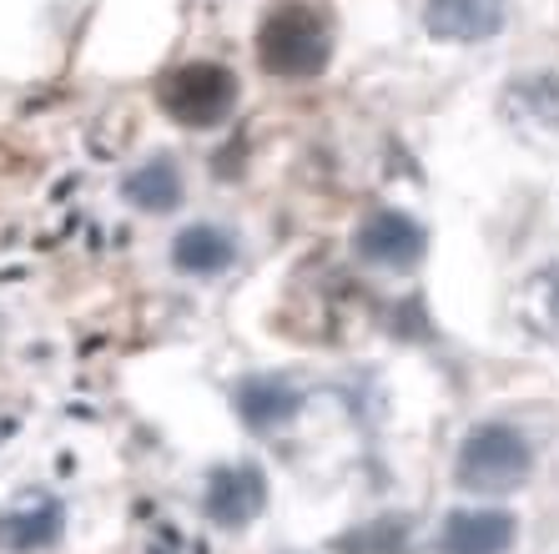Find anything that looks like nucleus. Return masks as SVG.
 Returning a JSON list of instances; mask_svg holds the SVG:
<instances>
[{"mask_svg": "<svg viewBox=\"0 0 559 554\" xmlns=\"http://www.w3.org/2000/svg\"><path fill=\"white\" fill-rule=\"evenodd\" d=\"M258 61L262 71H273L283 81H312L323 76L333 61V31L312 5L302 0H283L262 15L258 26Z\"/></svg>", "mask_w": 559, "mask_h": 554, "instance_id": "obj_1", "label": "nucleus"}, {"mask_svg": "<svg viewBox=\"0 0 559 554\" xmlns=\"http://www.w3.org/2000/svg\"><path fill=\"white\" fill-rule=\"evenodd\" d=\"M534 474V449L514 424H479L459 444L454 479L468 494H509Z\"/></svg>", "mask_w": 559, "mask_h": 554, "instance_id": "obj_2", "label": "nucleus"}, {"mask_svg": "<svg viewBox=\"0 0 559 554\" xmlns=\"http://www.w3.org/2000/svg\"><path fill=\"white\" fill-rule=\"evenodd\" d=\"M156 96H162V111H167L177 127L212 131L233 117L237 76L217 61H192V66H177V71L156 86Z\"/></svg>", "mask_w": 559, "mask_h": 554, "instance_id": "obj_3", "label": "nucleus"}, {"mask_svg": "<svg viewBox=\"0 0 559 554\" xmlns=\"http://www.w3.org/2000/svg\"><path fill=\"white\" fill-rule=\"evenodd\" d=\"M353 252L378 272H408L418 258H424V227H418L408 212H368L353 233Z\"/></svg>", "mask_w": 559, "mask_h": 554, "instance_id": "obj_4", "label": "nucleus"}, {"mask_svg": "<svg viewBox=\"0 0 559 554\" xmlns=\"http://www.w3.org/2000/svg\"><path fill=\"white\" fill-rule=\"evenodd\" d=\"M202 509L217 529H242L267 509V474L258 464H222L207 474Z\"/></svg>", "mask_w": 559, "mask_h": 554, "instance_id": "obj_5", "label": "nucleus"}, {"mask_svg": "<svg viewBox=\"0 0 559 554\" xmlns=\"http://www.w3.org/2000/svg\"><path fill=\"white\" fill-rule=\"evenodd\" d=\"M504 121L520 137H559V71H524L504 86Z\"/></svg>", "mask_w": 559, "mask_h": 554, "instance_id": "obj_6", "label": "nucleus"}, {"mask_svg": "<svg viewBox=\"0 0 559 554\" xmlns=\"http://www.w3.org/2000/svg\"><path fill=\"white\" fill-rule=\"evenodd\" d=\"M520 519L509 509H454L439 524V554H509Z\"/></svg>", "mask_w": 559, "mask_h": 554, "instance_id": "obj_7", "label": "nucleus"}, {"mask_svg": "<svg viewBox=\"0 0 559 554\" xmlns=\"http://www.w3.org/2000/svg\"><path fill=\"white\" fill-rule=\"evenodd\" d=\"M509 21L504 0H424V26L433 40H454V46H479L499 36Z\"/></svg>", "mask_w": 559, "mask_h": 554, "instance_id": "obj_8", "label": "nucleus"}, {"mask_svg": "<svg viewBox=\"0 0 559 554\" xmlns=\"http://www.w3.org/2000/svg\"><path fill=\"white\" fill-rule=\"evenodd\" d=\"M66 529V509L51 494H26V499L0 515V550L11 554H40L61 540Z\"/></svg>", "mask_w": 559, "mask_h": 554, "instance_id": "obj_9", "label": "nucleus"}, {"mask_svg": "<svg viewBox=\"0 0 559 554\" xmlns=\"http://www.w3.org/2000/svg\"><path fill=\"white\" fill-rule=\"evenodd\" d=\"M171 262L192 278H217L237 262V237L227 227H212V222H192L171 237Z\"/></svg>", "mask_w": 559, "mask_h": 554, "instance_id": "obj_10", "label": "nucleus"}, {"mask_svg": "<svg viewBox=\"0 0 559 554\" xmlns=\"http://www.w3.org/2000/svg\"><path fill=\"white\" fill-rule=\"evenodd\" d=\"M237 413H242L248 428H277L298 413V388L273 374L242 378V384H237Z\"/></svg>", "mask_w": 559, "mask_h": 554, "instance_id": "obj_11", "label": "nucleus"}, {"mask_svg": "<svg viewBox=\"0 0 559 554\" xmlns=\"http://www.w3.org/2000/svg\"><path fill=\"white\" fill-rule=\"evenodd\" d=\"M121 192H127L131 207H142V212H177L182 207V172H177L171 156H152L146 167H136L121 181Z\"/></svg>", "mask_w": 559, "mask_h": 554, "instance_id": "obj_12", "label": "nucleus"}, {"mask_svg": "<svg viewBox=\"0 0 559 554\" xmlns=\"http://www.w3.org/2000/svg\"><path fill=\"white\" fill-rule=\"evenodd\" d=\"M404 544H408L404 519H373V524H358L348 534H338L333 554H404Z\"/></svg>", "mask_w": 559, "mask_h": 554, "instance_id": "obj_13", "label": "nucleus"}, {"mask_svg": "<svg viewBox=\"0 0 559 554\" xmlns=\"http://www.w3.org/2000/svg\"><path fill=\"white\" fill-rule=\"evenodd\" d=\"M534 293H539V303H545V313L559 322V262H549L539 278H534Z\"/></svg>", "mask_w": 559, "mask_h": 554, "instance_id": "obj_14", "label": "nucleus"}, {"mask_svg": "<svg viewBox=\"0 0 559 554\" xmlns=\"http://www.w3.org/2000/svg\"><path fill=\"white\" fill-rule=\"evenodd\" d=\"M15 434H21V413H15V409H0V449H5Z\"/></svg>", "mask_w": 559, "mask_h": 554, "instance_id": "obj_15", "label": "nucleus"}, {"mask_svg": "<svg viewBox=\"0 0 559 554\" xmlns=\"http://www.w3.org/2000/svg\"><path fill=\"white\" fill-rule=\"evenodd\" d=\"M0 338H5V318H0Z\"/></svg>", "mask_w": 559, "mask_h": 554, "instance_id": "obj_16", "label": "nucleus"}]
</instances>
